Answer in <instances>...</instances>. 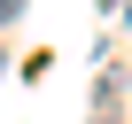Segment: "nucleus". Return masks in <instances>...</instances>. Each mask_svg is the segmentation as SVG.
Here are the masks:
<instances>
[{
  "label": "nucleus",
  "mask_w": 132,
  "mask_h": 124,
  "mask_svg": "<svg viewBox=\"0 0 132 124\" xmlns=\"http://www.w3.org/2000/svg\"><path fill=\"white\" fill-rule=\"evenodd\" d=\"M101 8H109V16H117V0H101Z\"/></svg>",
  "instance_id": "20e7f679"
},
{
  "label": "nucleus",
  "mask_w": 132,
  "mask_h": 124,
  "mask_svg": "<svg viewBox=\"0 0 132 124\" xmlns=\"http://www.w3.org/2000/svg\"><path fill=\"white\" fill-rule=\"evenodd\" d=\"M93 124H124V116H117V101H101V109H93Z\"/></svg>",
  "instance_id": "f03ea898"
},
{
  "label": "nucleus",
  "mask_w": 132,
  "mask_h": 124,
  "mask_svg": "<svg viewBox=\"0 0 132 124\" xmlns=\"http://www.w3.org/2000/svg\"><path fill=\"white\" fill-rule=\"evenodd\" d=\"M23 8H31V0H0V23H16V16H23Z\"/></svg>",
  "instance_id": "f257e3e1"
},
{
  "label": "nucleus",
  "mask_w": 132,
  "mask_h": 124,
  "mask_svg": "<svg viewBox=\"0 0 132 124\" xmlns=\"http://www.w3.org/2000/svg\"><path fill=\"white\" fill-rule=\"evenodd\" d=\"M124 23H132V16H124Z\"/></svg>",
  "instance_id": "39448f33"
},
{
  "label": "nucleus",
  "mask_w": 132,
  "mask_h": 124,
  "mask_svg": "<svg viewBox=\"0 0 132 124\" xmlns=\"http://www.w3.org/2000/svg\"><path fill=\"white\" fill-rule=\"evenodd\" d=\"M0 78H8V54H0Z\"/></svg>",
  "instance_id": "7ed1b4c3"
}]
</instances>
